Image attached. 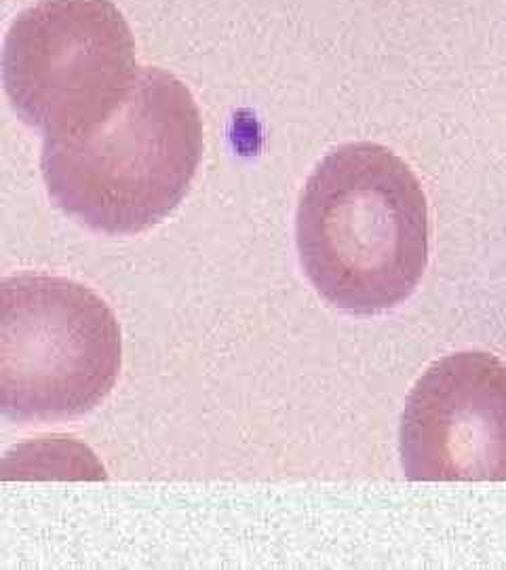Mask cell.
<instances>
[{"label":"cell","mask_w":506,"mask_h":570,"mask_svg":"<svg viewBox=\"0 0 506 570\" xmlns=\"http://www.w3.org/2000/svg\"><path fill=\"white\" fill-rule=\"evenodd\" d=\"M302 266L336 309L376 315L405 303L429 262V209L412 169L372 142L325 156L302 193Z\"/></svg>","instance_id":"1"},{"label":"cell","mask_w":506,"mask_h":570,"mask_svg":"<svg viewBox=\"0 0 506 570\" xmlns=\"http://www.w3.org/2000/svg\"><path fill=\"white\" fill-rule=\"evenodd\" d=\"M201 153L194 97L174 75L146 65L110 113L45 134L41 167L51 199L72 218L97 233L135 235L180 205Z\"/></svg>","instance_id":"2"},{"label":"cell","mask_w":506,"mask_h":570,"mask_svg":"<svg viewBox=\"0 0 506 570\" xmlns=\"http://www.w3.org/2000/svg\"><path fill=\"white\" fill-rule=\"evenodd\" d=\"M399 450L412 482H506V365L488 353L432 364L405 402Z\"/></svg>","instance_id":"5"},{"label":"cell","mask_w":506,"mask_h":570,"mask_svg":"<svg viewBox=\"0 0 506 570\" xmlns=\"http://www.w3.org/2000/svg\"><path fill=\"white\" fill-rule=\"evenodd\" d=\"M137 70L134 36L110 0H41L6 35V95L19 119L43 134L110 113Z\"/></svg>","instance_id":"4"},{"label":"cell","mask_w":506,"mask_h":570,"mask_svg":"<svg viewBox=\"0 0 506 570\" xmlns=\"http://www.w3.org/2000/svg\"><path fill=\"white\" fill-rule=\"evenodd\" d=\"M121 370L110 306L76 281L15 275L0 284V410L13 423H54L100 405Z\"/></svg>","instance_id":"3"}]
</instances>
